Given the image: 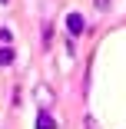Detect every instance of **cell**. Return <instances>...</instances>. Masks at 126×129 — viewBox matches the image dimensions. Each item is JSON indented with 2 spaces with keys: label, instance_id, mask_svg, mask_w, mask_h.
<instances>
[{
  "label": "cell",
  "instance_id": "obj_1",
  "mask_svg": "<svg viewBox=\"0 0 126 129\" xmlns=\"http://www.w3.org/2000/svg\"><path fill=\"white\" fill-rule=\"evenodd\" d=\"M33 99L40 103V109H50V106L57 103V93L50 89L46 83H37V86H33Z\"/></svg>",
  "mask_w": 126,
  "mask_h": 129
},
{
  "label": "cell",
  "instance_id": "obj_2",
  "mask_svg": "<svg viewBox=\"0 0 126 129\" xmlns=\"http://www.w3.org/2000/svg\"><path fill=\"white\" fill-rule=\"evenodd\" d=\"M63 27H66L70 37H80V33L86 30V20H83V13H73V10H70V13L63 17Z\"/></svg>",
  "mask_w": 126,
  "mask_h": 129
},
{
  "label": "cell",
  "instance_id": "obj_3",
  "mask_svg": "<svg viewBox=\"0 0 126 129\" xmlns=\"http://www.w3.org/2000/svg\"><path fill=\"white\" fill-rule=\"evenodd\" d=\"M37 129H57V119L50 116V109H40L37 113Z\"/></svg>",
  "mask_w": 126,
  "mask_h": 129
},
{
  "label": "cell",
  "instance_id": "obj_4",
  "mask_svg": "<svg viewBox=\"0 0 126 129\" xmlns=\"http://www.w3.org/2000/svg\"><path fill=\"white\" fill-rule=\"evenodd\" d=\"M17 60V53H13V46H0V66H10Z\"/></svg>",
  "mask_w": 126,
  "mask_h": 129
},
{
  "label": "cell",
  "instance_id": "obj_5",
  "mask_svg": "<svg viewBox=\"0 0 126 129\" xmlns=\"http://www.w3.org/2000/svg\"><path fill=\"white\" fill-rule=\"evenodd\" d=\"M50 40H53V27L46 23V27H43V43H50Z\"/></svg>",
  "mask_w": 126,
  "mask_h": 129
},
{
  "label": "cell",
  "instance_id": "obj_6",
  "mask_svg": "<svg viewBox=\"0 0 126 129\" xmlns=\"http://www.w3.org/2000/svg\"><path fill=\"white\" fill-rule=\"evenodd\" d=\"M96 4V10H110V0H93Z\"/></svg>",
  "mask_w": 126,
  "mask_h": 129
},
{
  "label": "cell",
  "instance_id": "obj_7",
  "mask_svg": "<svg viewBox=\"0 0 126 129\" xmlns=\"http://www.w3.org/2000/svg\"><path fill=\"white\" fill-rule=\"evenodd\" d=\"M0 4H10V0H0Z\"/></svg>",
  "mask_w": 126,
  "mask_h": 129
}]
</instances>
